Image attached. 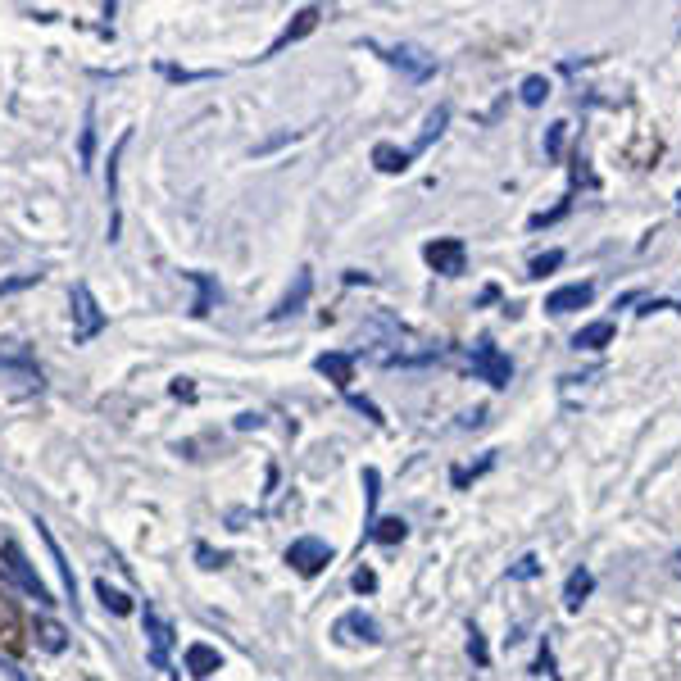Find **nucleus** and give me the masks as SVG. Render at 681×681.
Here are the masks:
<instances>
[{
  "label": "nucleus",
  "instance_id": "f257e3e1",
  "mask_svg": "<svg viewBox=\"0 0 681 681\" xmlns=\"http://www.w3.org/2000/svg\"><path fill=\"white\" fill-rule=\"evenodd\" d=\"M0 573L10 577V582L19 586V591L28 595V600H37L41 609H50V604H55L50 586L37 577V568L28 563V554H23V545H19V541H0Z\"/></svg>",
  "mask_w": 681,
  "mask_h": 681
},
{
  "label": "nucleus",
  "instance_id": "f03ea898",
  "mask_svg": "<svg viewBox=\"0 0 681 681\" xmlns=\"http://www.w3.org/2000/svg\"><path fill=\"white\" fill-rule=\"evenodd\" d=\"M468 368H473L477 382L495 386V391H504V386L514 382V359L504 355V350L495 346L491 336H482V341H477V346L468 350Z\"/></svg>",
  "mask_w": 681,
  "mask_h": 681
},
{
  "label": "nucleus",
  "instance_id": "7ed1b4c3",
  "mask_svg": "<svg viewBox=\"0 0 681 681\" xmlns=\"http://www.w3.org/2000/svg\"><path fill=\"white\" fill-rule=\"evenodd\" d=\"M69 314H73V341H96L100 332H105V309H100V300L91 296L87 282H73L69 291Z\"/></svg>",
  "mask_w": 681,
  "mask_h": 681
},
{
  "label": "nucleus",
  "instance_id": "20e7f679",
  "mask_svg": "<svg viewBox=\"0 0 681 681\" xmlns=\"http://www.w3.org/2000/svg\"><path fill=\"white\" fill-rule=\"evenodd\" d=\"M368 50H377L391 69H400L409 82H427V78H436V60L427 55V50H418V46H409V41H400V46H368Z\"/></svg>",
  "mask_w": 681,
  "mask_h": 681
},
{
  "label": "nucleus",
  "instance_id": "39448f33",
  "mask_svg": "<svg viewBox=\"0 0 681 681\" xmlns=\"http://www.w3.org/2000/svg\"><path fill=\"white\" fill-rule=\"evenodd\" d=\"M568 173H573V182H568V191H563V196H559V205H554V209H545V214H532V218H527V227H532V232H541V227H554V223H559V218H568V214H573V205H577V187H582V182H591V187H595L591 168H586L582 146H577V155H573V164H568Z\"/></svg>",
  "mask_w": 681,
  "mask_h": 681
},
{
  "label": "nucleus",
  "instance_id": "423d86ee",
  "mask_svg": "<svg viewBox=\"0 0 681 681\" xmlns=\"http://www.w3.org/2000/svg\"><path fill=\"white\" fill-rule=\"evenodd\" d=\"M423 259H427V268H432V273H441V277L468 273V246H464V237H436V241H427Z\"/></svg>",
  "mask_w": 681,
  "mask_h": 681
},
{
  "label": "nucleus",
  "instance_id": "0eeeda50",
  "mask_svg": "<svg viewBox=\"0 0 681 681\" xmlns=\"http://www.w3.org/2000/svg\"><path fill=\"white\" fill-rule=\"evenodd\" d=\"M287 563L296 568L300 577H318V573L327 568V563H332V545L318 541V536H300V541H291Z\"/></svg>",
  "mask_w": 681,
  "mask_h": 681
},
{
  "label": "nucleus",
  "instance_id": "6e6552de",
  "mask_svg": "<svg viewBox=\"0 0 681 681\" xmlns=\"http://www.w3.org/2000/svg\"><path fill=\"white\" fill-rule=\"evenodd\" d=\"M591 300H595V282H568V287L545 296V314H554V318L577 314V309H586Z\"/></svg>",
  "mask_w": 681,
  "mask_h": 681
},
{
  "label": "nucleus",
  "instance_id": "1a4fd4ad",
  "mask_svg": "<svg viewBox=\"0 0 681 681\" xmlns=\"http://www.w3.org/2000/svg\"><path fill=\"white\" fill-rule=\"evenodd\" d=\"M132 132H123L119 146L109 150V173H105V196H109V241H119V164H123V150H128Z\"/></svg>",
  "mask_w": 681,
  "mask_h": 681
},
{
  "label": "nucleus",
  "instance_id": "9d476101",
  "mask_svg": "<svg viewBox=\"0 0 681 681\" xmlns=\"http://www.w3.org/2000/svg\"><path fill=\"white\" fill-rule=\"evenodd\" d=\"M141 622H146V636H150V663L164 672L168 668V650H173V622L159 618L155 609L141 613Z\"/></svg>",
  "mask_w": 681,
  "mask_h": 681
},
{
  "label": "nucleus",
  "instance_id": "9b49d317",
  "mask_svg": "<svg viewBox=\"0 0 681 681\" xmlns=\"http://www.w3.org/2000/svg\"><path fill=\"white\" fill-rule=\"evenodd\" d=\"M318 19H323V10H318V5H305V10L296 14V23H287V28H282V37H277L273 46L264 50V60H268V55H282V50H287V46H296L300 37H309V32L318 28Z\"/></svg>",
  "mask_w": 681,
  "mask_h": 681
},
{
  "label": "nucleus",
  "instance_id": "f8f14e48",
  "mask_svg": "<svg viewBox=\"0 0 681 681\" xmlns=\"http://www.w3.org/2000/svg\"><path fill=\"white\" fill-rule=\"evenodd\" d=\"M336 636L341 641H364V645H382V627L368 618L364 609L346 613V618H336Z\"/></svg>",
  "mask_w": 681,
  "mask_h": 681
},
{
  "label": "nucleus",
  "instance_id": "ddd939ff",
  "mask_svg": "<svg viewBox=\"0 0 681 681\" xmlns=\"http://www.w3.org/2000/svg\"><path fill=\"white\" fill-rule=\"evenodd\" d=\"M309 291H314V273H309V268H300V273H296V287L277 300V309H273L268 318H273V323H282V318H296L300 309L309 305Z\"/></svg>",
  "mask_w": 681,
  "mask_h": 681
},
{
  "label": "nucleus",
  "instance_id": "4468645a",
  "mask_svg": "<svg viewBox=\"0 0 681 681\" xmlns=\"http://www.w3.org/2000/svg\"><path fill=\"white\" fill-rule=\"evenodd\" d=\"M314 368L336 386V391H350V382H355V355H341V350H332V355H318Z\"/></svg>",
  "mask_w": 681,
  "mask_h": 681
},
{
  "label": "nucleus",
  "instance_id": "2eb2a0df",
  "mask_svg": "<svg viewBox=\"0 0 681 681\" xmlns=\"http://www.w3.org/2000/svg\"><path fill=\"white\" fill-rule=\"evenodd\" d=\"M591 591H595V573H591V568H573V573H568V582H563V609L577 613L586 600H591Z\"/></svg>",
  "mask_w": 681,
  "mask_h": 681
},
{
  "label": "nucleus",
  "instance_id": "dca6fc26",
  "mask_svg": "<svg viewBox=\"0 0 681 681\" xmlns=\"http://www.w3.org/2000/svg\"><path fill=\"white\" fill-rule=\"evenodd\" d=\"M218 668H223V654H218L214 645H205V641H191V645H187V672H191L196 681L214 677Z\"/></svg>",
  "mask_w": 681,
  "mask_h": 681
},
{
  "label": "nucleus",
  "instance_id": "f3484780",
  "mask_svg": "<svg viewBox=\"0 0 681 681\" xmlns=\"http://www.w3.org/2000/svg\"><path fill=\"white\" fill-rule=\"evenodd\" d=\"M613 336H618L613 318H595V323H586L582 332L573 336V350H604V346H613Z\"/></svg>",
  "mask_w": 681,
  "mask_h": 681
},
{
  "label": "nucleus",
  "instance_id": "a211bd4d",
  "mask_svg": "<svg viewBox=\"0 0 681 681\" xmlns=\"http://www.w3.org/2000/svg\"><path fill=\"white\" fill-rule=\"evenodd\" d=\"M37 532H41V541H46V550H50V559H55V568H60V577H64V591H69V600H78V577H73V568L64 563V550H60V541L50 536V527L37 518Z\"/></svg>",
  "mask_w": 681,
  "mask_h": 681
},
{
  "label": "nucleus",
  "instance_id": "6ab92c4d",
  "mask_svg": "<svg viewBox=\"0 0 681 681\" xmlns=\"http://www.w3.org/2000/svg\"><path fill=\"white\" fill-rule=\"evenodd\" d=\"M405 536H409V523H405V518H377V523L364 532V541H377V545H400Z\"/></svg>",
  "mask_w": 681,
  "mask_h": 681
},
{
  "label": "nucleus",
  "instance_id": "aec40b11",
  "mask_svg": "<svg viewBox=\"0 0 681 681\" xmlns=\"http://www.w3.org/2000/svg\"><path fill=\"white\" fill-rule=\"evenodd\" d=\"M445 123H450V105H436L432 114H427V128L418 132V141H414V146H409V155H423V150L432 146V141L445 132Z\"/></svg>",
  "mask_w": 681,
  "mask_h": 681
},
{
  "label": "nucleus",
  "instance_id": "412c9836",
  "mask_svg": "<svg viewBox=\"0 0 681 681\" xmlns=\"http://www.w3.org/2000/svg\"><path fill=\"white\" fill-rule=\"evenodd\" d=\"M409 159H414V155H409V150H400V146H391V141H377V146H373V164L382 168V173H405Z\"/></svg>",
  "mask_w": 681,
  "mask_h": 681
},
{
  "label": "nucleus",
  "instance_id": "4be33fe9",
  "mask_svg": "<svg viewBox=\"0 0 681 681\" xmlns=\"http://www.w3.org/2000/svg\"><path fill=\"white\" fill-rule=\"evenodd\" d=\"M187 277L196 282V305H191V314L209 318V309H214V300H218V282L209 273H187Z\"/></svg>",
  "mask_w": 681,
  "mask_h": 681
},
{
  "label": "nucleus",
  "instance_id": "5701e85b",
  "mask_svg": "<svg viewBox=\"0 0 681 681\" xmlns=\"http://www.w3.org/2000/svg\"><path fill=\"white\" fill-rule=\"evenodd\" d=\"M518 96H523V105H545L550 100V78L545 73H532V78H523V87H518Z\"/></svg>",
  "mask_w": 681,
  "mask_h": 681
},
{
  "label": "nucleus",
  "instance_id": "b1692460",
  "mask_svg": "<svg viewBox=\"0 0 681 681\" xmlns=\"http://www.w3.org/2000/svg\"><path fill=\"white\" fill-rule=\"evenodd\" d=\"M491 468H495V450H491V454H482V459H477L473 468H454V473H450V482L459 486V491H464L468 482H477V477H482V473H491Z\"/></svg>",
  "mask_w": 681,
  "mask_h": 681
},
{
  "label": "nucleus",
  "instance_id": "393cba45",
  "mask_svg": "<svg viewBox=\"0 0 681 681\" xmlns=\"http://www.w3.org/2000/svg\"><path fill=\"white\" fill-rule=\"evenodd\" d=\"M96 595H100V604H105V609H114L119 618H128V613H132V600L123 591H114L109 582H96Z\"/></svg>",
  "mask_w": 681,
  "mask_h": 681
},
{
  "label": "nucleus",
  "instance_id": "a878e982",
  "mask_svg": "<svg viewBox=\"0 0 681 681\" xmlns=\"http://www.w3.org/2000/svg\"><path fill=\"white\" fill-rule=\"evenodd\" d=\"M377 486H382V473H377V468H364V504H368V527L377 523V495H382V491H377ZM368 527H364V532H368Z\"/></svg>",
  "mask_w": 681,
  "mask_h": 681
},
{
  "label": "nucleus",
  "instance_id": "bb28decb",
  "mask_svg": "<svg viewBox=\"0 0 681 681\" xmlns=\"http://www.w3.org/2000/svg\"><path fill=\"white\" fill-rule=\"evenodd\" d=\"M563 141H568V123H550V132H545V159H563Z\"/></svg>",
  "mask_w": 681,
  "mask_h": 681
},
{
  "label": "nucleus",
  "instance_id": "cd10ccee",
  "mask_svg": "<svg viewBox=\"0 0 681 681\" xmlns=\"http://www.w3.org/2000/svg\"><path fill=\"white\" fill-rule=\"evenodd\" d=\"M536 573H541V559H536V554H523V559L509 568V582H532Z\"/></svg>",
  "mask_w": 681,
  "mask_h": 681
},
{
  "label": "nucleus",
  "instance_id": "c85d7f7f",
  "mask_svg": "<svg viewBox=\"0 0 681 681\" xmlns=\"http://www.w3.org/2000/svg\"><path fill=\"white\" fill-rule=\"evenodd\" d=\"M559 264H563V250H545V255H536V259H532L527 277H545V273H554Z\"/></svg>",
  "mask_w": 681,
  "mask_h": 681
},
{
  "label": "nucleus",
  "instance_id": "c756f323",
  "mask_svg": "<svg viewBox=\"0 0 681 681\" xmlns=\"http://www.w3.org/2000/svg\"><path fill=\"white\" fill-rule=\"evenodd\" d=\"M468 654H473L477 668H486V663H491V650H486V636L477 632V627H468Z\"/></svg>",
  "mask_w": 681,
  "mask_h": 681
},
{
  "label": "nucleus",
  "instance_id": "7c9ffc66",
  "mask_svg": "<svg viewBox=\"0 0 681 681\" xmlns=\"http://www.w3.org/2000/svg\"><path fill=\"white\" fill-rule=\"evenodd\" d=\"M41 645H46L50 654L64 650V627H55V622H41Z\"/></svg>",
  "mask_w": 681,
  "mask_h": 681
},
{
  "label": "nucleus",
  "instance_id": "2f4dec72",
  "mask_svg": "<svg viewBox=\"0 0 681 681\" xmlns=\"http://www.w3.org/2000/svg\"><path fill=\"white\" fill-rule=\"evenodd\" d=\"M659 309H672V314H681V296H677V300H645V305L636 309V314L650 318V314H659Z\"/></svg>",
  "mask_w": 681,
  "mask_h": 681
},
{
  "label": "nucleus",
  "instance_id": "473e14b6",
  "mask_svg": "<svg viewBox=\"0 0 681 681\" xmlns=\"http://www.w3.org/2000/svg\"><path fill=\"white\" fill-rule=\"evenodd\" d=\"M355 591L359 595H373L377 591V573H373V568H359V573H355Z\"/></svg>",
  "mask_w": 681,
  "mask_h": 681
},
{
  "label": "nucleus",
  "instance_id": "72a5a7b5",
  "mask_svg": "<svg viewBox=\"0 0 681 681\" xmlns=\"http://www.w3.org/2000/svg\"><path fill=\"white\" fill-rule=\"evenodd\" d=\"M91 150H96V132H91V119L82 128V164H91Z\"/></svg>",
  "mask_w": 681,
  "mask_h": 681
},
{
  "label": "nucleus",
  "instance_id": "f704fd0d",
  "mask_svg": "<svg viewBox=\"0 0 681 681\" xmlns=\"http://www.w3.org/2000/svg\"><path fill=\"white\" fill-rule=\"evenodd\" d=\"M536 672H554V650H550V641L541 645V659H536Z\"/></svg>",
  "mask_w": 681,
  "mask_h": 681
},
{
  "label": "nucleus",
  "instance_id": "c9c22d12",
  "mask_svg": "<svg viewBox=\"0 0 681 681\" xmlns=\"http://www.w3.org/2000/svg\"><path fill=\"white\" fill-rule=\"evenodd\" d=\"M200 559H205V568H223L227 554H214V550H205V545H200Z\"/></svg>",
  "mask_w": 681,
  "mask_h": 681
},
{
  "label": "nucleus",
  "instance_id": "e433bc0d",
  "mask_svg": "<svg viewBox=\"0 0 681 681\" xmlns=\"http://www.w3.org/2000/svg\"><path fill=\"white\" fill-rule=\"evenodd\" d=\"M0 672H5V677H10V681H28L19 668H14V663H5V668H0Z\"/></svg>",
  "mask_w": 681,
  "mask_h": 681
},
{
  "label": "nucleus",
  "instance_id": "4c0bfd02",
  "mask_svg": "<svg viewBox=\"0 0 681 681\" xmlns=\"http://www.w3.org/2000/svg\"><path fill=\"white\" fill-rule=\"evenodd\" d=\"M677 573H681V554H677Z\"/></svg>",
  "mask_w": 681,
  "mask_h": 681
},
{
  "label": "nucleus",
  "instance_id": "58836bf2",
  "mask_svg": "<svg viewBox=\"0 0 681 681\" xmlns=\"http://www.w3.org/2000/svg\"><path fill=\"white\" fill-rule=\"evenodd\" d=\"M677 209H681V196H677Z\"/></svg>",
  "mask_w": 681,
  "mask_h": 681
}]
</instances>
